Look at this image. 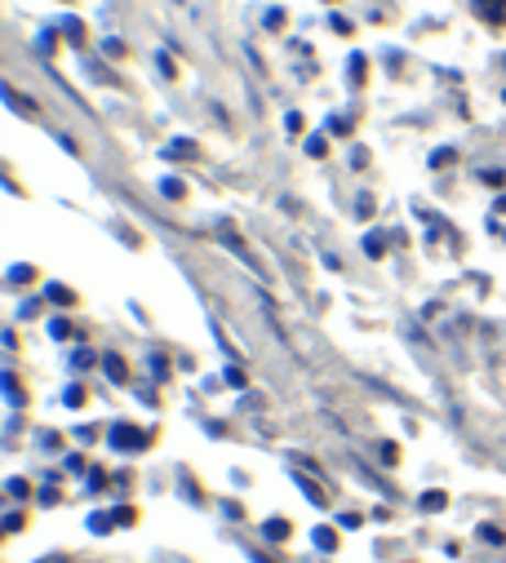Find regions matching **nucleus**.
Instances as JSON below:
<instances>
[{
  "label": "nucleus",
  "instance_id": "19",
  "mask_svg": "<svg viewBox=\"0 0 506 563\" xmlns=\"http://www.w3.org/2000/svg\"><path fill=\"white\" fill-rule=\"evenodd\" d=\"M111 519H116V523H134V510H130V506H120Z\"/></svg>",
  "mask_w": 506,
  "mask_h": 563
},
{
  "label": "nucleus",
  "instance_id": "23",
  "mask_svg": "<svg viewBox=\"0 0 506 563\" xmlns=\"http://www.w3.org/2000/svg\"><path fill=\"white\" fill-rule=\"evenodd\" d=\"M41 563H72V559H41Z\"/></svg>",
  "mask_w": 506,
  "mask_h": 563
},
{
  "label": "nucleus",
  "instance_id": "22",
  "mask_svg": "<svg viewBox=\"0 0 506 563\" xmlns=\"http://www.w3.org/2000/svg\"><path fill=\"white\" fill-rule=\"evenodd\" d=\"M249 559H253V563H272V559H263V554H249Z\"/></svg>",
  "mask_w": 506,
  "mask_h": 563
},
{
  "label": "nucleus",
  "instance_id": "2",
  "mask_svg": "<svg viewBox=\"0 0 506 563\" xmlns=\"http://www.w3.org/2000/svg\"><path fill=\"white\" fill-rule=\"evenodd\" d=\"M294 484H298V488L307 493V501H311V506H320V510L329 506V493H324V488H316V484H311L307 475H294Z\"/></svg>",
  "mask_w": 506,
  "mask_h": 563
},
{
  "label": "nucleus",
  "instance_id": "3",
  "mask_svg": "<svg viewBox=\"0 0 506 563\" xmlns=\"http://www.w3.org/2000/svg\"><path fill=\"white\" fill-rule=\"evenodd\" d=\"M418 506H422L427 515H436V510H444V506H449V493H440V488H431V493H422V497H418Z\"/></svg>",
  "mask_w": 506,
  "mask_h": 563
},
{
  "label": "nucleus",
  "instance_id": "12",
  "mask_svg": "<svg viewBox=\"0 0 506 563\" xmlns=\"http://www.w3.org/2000/svg\"><path fill=\"white\" fill-rule=\"evenodd\" d=\"M63 404H67V408H80V404H85V390H80V386H67V390H63Z\"/></svg>",
  "mask_w": 506,
  "mask_h": 563
},
{
  "label": "nucleus",
  "instance_id": "4",
  "mask_svg": "<svg viewBox=\"0 0 506 563\" xmlns=\"http://www.w3.org/2000/svg\"><path fill=\"white\" fill-rule=\"evenodd\" d=\"M289 532H294L289 519H267V523H263V537H267V541H289Z\"/></svg>",
  "mask_w": 506,
  "mask_h": 563
},
{
  "label": "nucleus",
  "instance_id": "17",
  "mask_svg": "<svg viewBox=\"0 0 506 563\" xmlns=\"http://www.w3.org/2000/svg\"><path fill=\"white\" fill-rule=\"evenodd\" d=\"M111 523H116V519H107V515H94V519H89V528H94V532H107Z\"/></svg>",
  "mask_w": 506,
  "mask_h": 563
},
{
  "label": "nucleus",
  "instance_id": "16",
  "mask_svg": "<svg viewBox=\"0 0 506 563\" xmlns=\"http://www.w3.org/2000/svg\"><path fill=\"white\" fill-rule=\"evenodd\" d=\"M360 523H364V519H360V515H351V510H346V515H338V528H360Z\"/></svg>",
  "mask_w": 506,
  "mask_h": 563
},
{
  "label": "nucleus",
  "instance_id": "21",
  "mask_svg": "<svg viewBox=\"0 0 506 563\" xmlns=\"http://www.w3.org/2000/svg\"><path fill=\"white\" fill-rule=\"evenodd\" d=\"M383 457L396 466V462H400V449H396V444H383Z\"/></svg>",
  "mask_w": 506,
  "mask_h": 563
},
{
  "label": "nucleus",
  "instance_id": "8",
  "mask_svg": "<svg viewBox=\"0 0 506 563\" xmlns=\"http://www.w3.org/2000/svg\"><path fill=\"white\" fill-rule=\"evenodd\" d=\"M480 541H488V545H506V532H502L497 523H480Z\"/></svg>",
  "mask_w": 506,
  "mask_h": 563
},
{
  "label": "nucleus",
  "instance_id": "7",
  "mask_svg": "<svg viewBox=\"0 0 506 563\" xmlns=\"http://www.w3.org/2000/svg\"><path fill=\"white\" fill-rule=\"evenodd\" d=\"M45 294H50V302H58V307H72V302H76V294H72L67 285H50Z\"/></svg>",
  "mask_w": 506,
  "mask_h": 563
},
{
  "label": "nucleus",
  "instance_id": "9",
  "mask_svg": "<svg viewBox=\"0 0 506 563\" xmlns=\"http://www.w3.org/2000/svg\"><path fill=\"white\" fill-rule=\"evenodd\" d=\"M6 395H10L14 408H23V390H19V377L14 373H6Z\"/></svg>",
  "mask_w": 506,
  "mask_h": 563
},
{
  "label": "nucleus",
  "instance_id": "1",
  "mask_svg": "<svg viewBox=\"0 0 506 563\" xmlns=\"http://www.w3.org/2000/svg\"><path fill=\"white\" fill-rule=\"evenodd\" d=\"M111 449H120V453H143V449H147V435H143L139 427H130V421H116V427H111Z\"/></svg>",
  "mask_w": 506,
  "mask_h": 563
},
{
  "label": "nucleus",
  "instance_id": "15",
  "mask_svg": "<svg viewBox=\"0 0 506 563\" xmlns=\"http://www.w3.org/2000/svg\"><path fill=\"white\" fill-rule=\"evenodd\" d=\"M227 382H231V386H244V368H240V364H231V368H227Z\"/></svg>",
  "mask_w": 506,
  "mask_h": 563
},
{
  "label": "nucleus",
  "instance_id": "10",
  "mask_svg": "<svg viewBox=\"0 0 506 563\" xmlns=\"http://www.w3.org/2000/svg\"><path fill=\"white\" fill-rule=\"evenodd\" d=\"M50 338H58V342H67V338H76V329H72L67 320H54V324H50Z\"/></svg>",
  "mask_w": 506,
  "mask_h": 563
},
{
  "label": "nucleus",
  "instance_id": "13",
  "mask_svg": "<svg viewBox=\"0 0 506 563\" xmlns=\"http://www.w3.org/2000/svg\"><path fill=\"white\" fill-rule=\"evenodd\" d=\"M72 364H76V368H89V364H94V351H89V346H80V351L72 355Z\"/></svg>",
  "mask_w": 506,
  "mask_h": 563
},
{
  "label": "nucleus",
  "instance_id": "18",
  "mask_svg": "<svg viewBox=\"0 0 506 563\" xmlns=\"http://www.w3.org/2000/svg\"><path fill=\"white\" fill-rule=\"evenodd\" d=\"M364 249L377 257V253H383V235H369V240H364Z\"/></svg>",
  "mask_w": 506,
  "mask_h": 563
},
{
  "label": "nucleus",
  "instance_id": "11",
  "mask_svg": "<svg viewBox=\"0 0 506 563\" xmlns=\"http://www.w3.org/2000/svg\"><path fill=\"white\" fill-rule=\"evenodd\" d=\"M147 364H152V377H156V382H165V377H169V364H165V355H152Z\"/></svg>",
  "mask_w": 506,
  "mask_h": 563
},
{
  "label": "nucleus",
  "instance_id": "14",
  "mask_svg": "<svg viewBox=\"0 0 506 563\" xmlns=\"http://www.w3.org/2000/svg\"><path fill=\"white\" fill-rule=\"evenodd\" d=\"M6 488H10V497H28V493H32V488H28V479H10Z\"/></svg>",
  "mask_w": 506,
  "mask_h": 563
},
{
  "label": "nucleus",
  "instance_id": "6",
  "mask_svg": "<svg viewBox=\"0 0 506 563\" xmlns=\"http://www.w3.org/2000/svg\"><path fill=\"white\" fill-rule=\"evenodd\" d=\"M102 373H107L111 382H124V377H130V373H124V360H120V355H102Z\"/></svg>",
  "mask_w": 506,
  "mask_h": 563
},
{
  "label": "nucleus",
  "instance_id": "5",
  "mask_svg": "<svg viewBox=\"0 0 506 563\" xmlns=\"http://www.w3.org/2000/svg\"><path fill=\"white\" fill-rule=\"evenodd\" d=\"M311 541H316V545H320L324 554H333V550H338V532H333V528H320V523H316V532H311Z\"/></svg>",
  "mask_w": 506,
  "mask_h": 563
},
{
  "label": "nucleus",
  "instance_id": "20",
  "mask_svg": "<svg viewBox=\"0 0 506 563\" xmlns=\"http://www.w3.org/2000/svg\"><path fill=\"white\" fill-rule=\"evenodd\" d=\"M10 279H14V285H23V279H32V271H28V266H14Z\"/></svg>",
  "mask_w": 506,
  "mask_h": 563
}]
</instances>
